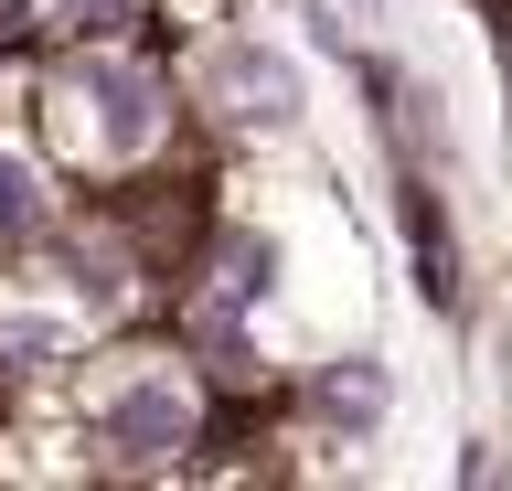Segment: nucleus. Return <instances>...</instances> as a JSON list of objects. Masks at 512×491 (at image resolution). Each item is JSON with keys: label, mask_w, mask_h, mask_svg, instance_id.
Masks as SVG:
<instances>
[{"label": "nucleus", "mask_w": 512, "mask_h": 491, "mask_svg": "<svg viewBox=\"0 0 512 491\" xmlns=\"http://www.w3.org/2000/svg\"><path fill=\"white\" fill-rule=\"evenodd\" d=\"M107 438H118L128 459H171L192 438V395L171 385V374H150V385H128L118 406H107Z\"/></svg>", "instance_id": "nucleus-1"}, {"label": "nucleus", "mask_w": 512, "mask_h": 491, "mask_svg": "<svg viewBox=\"0 0 512 491\" xmlns=\"http://www.w3.org/2000/svg\"><path fill=\"white\" fill-rule=\"evenodd\" d=\"M75 107H96V139H107V150H139V139L160 129V86L128 75V65H86L75 75Z\"/></svg>", "instance_id": "nucleus-2"}, {"label": "nucleus", "mask_w": 512, "mask_h": 491, "mask_svg": "<svg viewBox=\"0 0 512 491\" xmlns=\"http://www.w3.org/2000/svg\"><path fill=\"white\" fill-rule=\"evenodd\" d=\"M224 86L246 97V118H288V65L278 54H246V43H235V54H224Z\"/></svg>", "instance_id": "nucleus-3"}, {"label": "nucleus", "mask_w": 512, "mask_h": 491, "mask_svg": "<svg viewBox=\"0 0 512 491\" xmlns=\"http://www.w3.org/2000/svg\"><path fill=\"white\" fill-rule=\"evenodd\" d=\"M32 214H43V182L22 150H0V235H32Z\"/></svg>", "instance_id": "nucleus-4"}, {"label": "nucleus", "mask_w": 512, "mask_h": 491, "mask_svg": "<svg viewBox=\"0 0 512 491\" xmlns=\"http://www.w3.org/2000/svg\"><path fill=\"white\" fill-rule=\"evenodd\" d=\"M320 406H331V417H374L384 385H374V374H320Z\"/></svg>", "instance_id": "nucleus-5"}, {"label": "nucleus", "mask_w": 512, "mask_h": 491, "mask_svg": "<svg viewBox=\"0 0 512 491\" xmlns=\"http://www.w3.org/2000/svg\"><path fill=\"white\" fill-rule=\"evenodd\" d=\"M0 353H32V363L64 353V321H0Z\"/></svg>", "instance_id": "nucleus-6"}]
</instances>
